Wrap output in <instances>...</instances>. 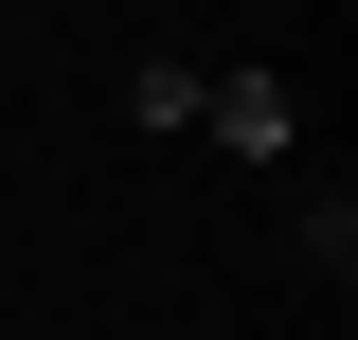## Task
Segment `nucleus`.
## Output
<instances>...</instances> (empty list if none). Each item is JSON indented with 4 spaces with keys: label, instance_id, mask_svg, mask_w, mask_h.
<instances>
[{
    "label": "nucleus",
    "instance_id": "nucleus-1",
    "mask_svg": "<svg viewBox=\"0 0 358 340\" xmlns=\"http://www.w3.org/2000/svg\"><path fill=\"white\" fill-rule=\"evenodd\" d=\"M197 126H215L233 162H287V126H305V108H287V72H197Z\"/></svg>",
    "mask_w": 358,
    "mask_h": 340
},
{
    "label": "nucleus",
    "instance_id": "nucleus-2",
    "mask_svg": "<svg viewBox=\"0 0 358 340\" xmlns=\"http://www.w3.org/2000/svg\"><path fill=\"white\" fill-rule=\"evenodd\" d=\"M126 126H162V143L197 126V72H179V54H143V72H126Z\"/></svg>",
    "mask_w": 358,
    "mask_h": 340
}]
</instances>
